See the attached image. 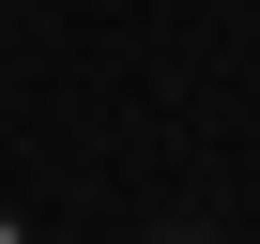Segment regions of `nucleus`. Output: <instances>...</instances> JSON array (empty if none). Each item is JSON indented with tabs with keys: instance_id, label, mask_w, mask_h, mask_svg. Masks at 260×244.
<instances>
[{
	"instance_id": "nucleus-1",
	"label": "nucleus",
	"mask_w": 260,
	"mask_h": 244,
	"mask_svg": "<svg viewBox=\"0 0 260 244\" xmlns=\"http://www.w3.org/2000/svg\"><path fill=\"white\" fill-rule=\"evenodd\" d=\"M0 244H16V229H0Z\"/></svg>"
}]
</instances>
